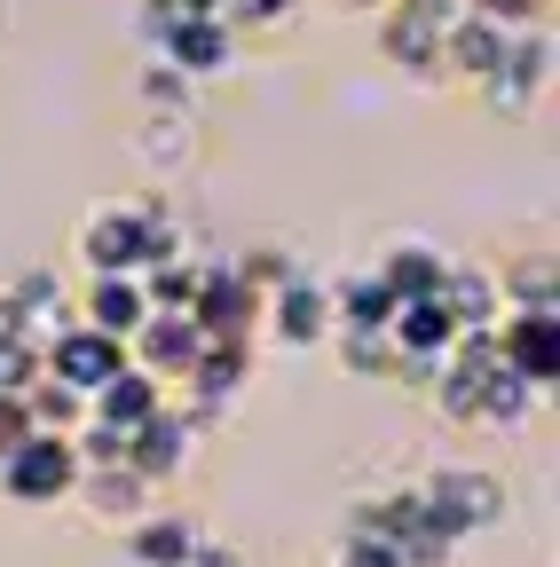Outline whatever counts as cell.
Returning a JSON list of instances; mask_svg holds the SVG:
<instances>
[{
	"label": "cell",
	"mask_w": 560,
	"mask_h": 567,
	"mask_svg": "<svg viewBox=\"0 0 560 567\" xmlns=\"http://www.w3.org/2000/svg\"><path fill=\"white\" fill-rule=\"evenodd\" d=\"M418 496H427L458 536H474V528H489L506 513V488L489 473H474V465H435V481H418Z\"/></svg>",
	"instance_id": "277c9868"
},
{
	"label": "cell",
	"mask_w": 560,
	"mask_h": 567,
	"mask_svg": "<svg viewBox=\"0 0 560 567\" xmlns=\"http://www.w3.org/2000/svg\"><path fill=\"white\" fill-rule=\"evenodd\" d=\"M498 354L544 394V386L560 379V316H506V323H498Z\"/></svg>",
	"instance_id": "7c38bea8"
},
{
	"label": "cell",
	"mask_w": 560,
	"mask_h": 567,
	"mask_svg": "<svg viewBox=\"0 0 560 567\" xmlns=\"http://www.w3.org/2000/svg\"><path fill=\"white\" fill-rule=\"evenodd\" d=\"M40 371H48L55 386H72V394H95V386H111V379L126 371V339L72 323V331H63V339L40 354Z\"/></svg>",
	"instance_id": "3957f363"
},
{
	"label": "cell",
	"mask_w": 560,
	"mask_h": 567,
	"mask_svg": "<svg viewBox=\"0 0 560 567\" xmlns=\"http://www.w3.org/2000/svg\"><path fill=\"white\" fill-rule=\"evenodd\" d=\"M197 354H205L197 316H159V308H151V316H143V331L126 339V363H134V371H151L159 386H166V379H182Z\"/></svg>",
	"instance_id": "8992f818"
},
{
	"label": "cell",
	"mask_w": 560,
	"mask_h": 567,
	"mask_svg": "<svg viewBox=\"0 0 560 567\" xmlns=\"http://www.w3.org/2000/svg\"><path fill=\"white\" fill-rule=\"evenodd\" d=\"M159 63H174L190 87H197V80H222V71L237 63V32H230L222 17H182L174 40L159 48Z\"/></svg>",
	"instance_id": "8fae6325"
},
{
	"label": "cell",
	"mask_w": 560,
	"mask_h": 567,
	"mask_svg": "<svg viewBox=\"0 0 560 567\" xmlns=\"http://www.w3.org/2000/svg\"><path fill=\"white\" fill-rule=\"evenodd\" d=\"M182 457H190V417H182V402H159V410L126 434V473L151 488V481H174Z\"/></svg>",
	"instance_id": "ba28073f"
},
{
	"label": "cell",
	"mask_w": 560,
	"mask_h": 567,
	"mask_svg": "<svg viewBox=\"0 0 560 567\" xmlns=\"http://www.w3.org/2000/svg\"><path fill=\"white\" fill-rule=\"evenodd\" d=\"M182 252L174 237V213L159 197H119V205H95L88 229H80V260L88 276H143L151 260Z\"/></svg>",
	"instance_id": "6da1fadb"
},
{
	"label": "cell",
	"mask_w": 560,
	"mask_h": 567,
	"mask_svg": "<svg viewBox=\"0 0 560 567\" xmlns=\"http://www.w3.org/2000/svg\"><path fill=\"white\" fill-rule=\"evenodd\" d=\"M24 410H32V425H40V434H80V425H88V394L55 386L48 371L24 386Z\"/></svg>",
	"instance_id": "ffe728a7"
},
{
	"label": "cell",
	"mask_w": 560,
	"mask_h": 567,
	"mask_svg": "<svg viewBox=\"0 0 560 567\" xmlns=\"http://www.w3.org/2000/svg\"><path fill=\"white\" fill-rule=\"evenodd\" d=\"M529 402H537V386L506 363V354H498V363L481 371V386H474V417H481V425H521Z\"/></svg>",
	"instance_id": "ac0fdd59"
},
{
	"label": "cell",
	"mask_w": 560,
	"mask_h": 567,
	"mask_svg": "<svg viewBox=\"0 0 560 567\" xmlns=\"http://www.w3.org/2000/svg\"><path fill=\"white\" fill-rule=\"evenodd\" d=\"M466 17L506 24V32H537V24H544V0H466Z\"/></svg>",
	"instance_id": "cb8c5ba5"
},
{
	"label": "cell",
	"mask_w": 560,
	"mask_h": 567,
	"mask_svg": "<svg viewBox=\"0 0 560 567\" xmlns=\"http://www.w3.org/2000/svg\"><path fill=\"white\" fill-rule=\"evenodd\" d=\"M442 308H450V323L458 331H489V323H498V276H481V268H458L450 260V276H442V292H435Z\"/></svg>",
	"instance_id": "e0dca14e"
},
{
	"label": "cell",
	"mask_w": 560,
	"mask_h": 567,
	"mask_svg": "<svg viewBox=\"0 0 560 567\" xmlns=\"http://www.w3.org/2000/svg\"><path fill=\"white\" fill-rule=\"evenodd\" d=\"M80 488V450L72 434H32L24 450L0 457V496H17V505H55V496Z\"/></svg>",
	"instance_id": "7a4b0ae2"
},
{
	"label": "cell",
	"mask_w": 560,
	"mask_h": 567,
	"mask_svg": "<svg viewBox=\"0 0 560 567\" xmlns=\"http://www.w3.org/2000/svg\"><path fill=\"white\" fill-rule=\"evenodd\" d=\"M126 551L143 559V567H190V551H197V520L159 513V520H143V528L126 536Z\"/></svg>",
	"instance_id": "d6986e66"
},
{
	"label": "cell",
	"mask_w": 560,
	"mask_h": 567,
	"mask_svg": "<svg viewBox=\"0 0 560 567\" xmlns=\"http://www.w3.org/2000/svg\"><path fill=\"white\" fill-rule=\"evenodd\" d=\"M245 379H253V347L245 339H205V354L182 371V386H190V410L182 417H222Z\"/></svg>",
	"instance_id": "52a82bcc"
},
{
	"label": "cell",
	"mask_w": 560,
	"mask_h": 567,
	"mask_svg": "<svg viewBox=\"0 0 560 567\" xmlns=\"http://www.w3.org/2000/svg\"><path fill=\"white\" fill-rule=\"evenodd\" d=\"M197 331L205 339H245L253 347V323H261V292L237 276V260H214L205 268V284H197Z\"/></svg>",
	"instance_id": "5b68a950"
},
{
	"label": "cell",
	"mask_w": 560,
	"mask_h": 567,
	"mask_svg": "<svg viewBox=\"0 0 560 567\" xmlns=\"http://www.w3.org/2000/svg\"><path fill=\"white\" fill-rule=\"evenodd\" d=\"M190 9H182V0H143V40H151V55L174 40V24H182Z\"/></svg>",
	"instance_id": "d4e9b609"
},
{
	"label": "cell",
	"mask_w": 560,
	"mask_h": 567,
	"mask_svg": "<svg viewBox=\"0 0 560 567\" xmlns=\"http://www.w3.org/2000/svg\"><path fill=\"white\" fill-rule=\"evenodd\" d=\"M159 402H166V386H159L151 371H134V363H126L111 386H95V394H88V417H95V425H111V434L126 442L134 425H143V417L159 410Z\"/></svg>",
	"instance_id": "5bb4252c"
},
{
	"label": "cell",
	"mask_w": 560,
	"mask_h": 567,
	"mask_svg": "<svg viewBox=\"0 0 560 567\" xmlns=\"http://www.w3.org/2000/svg\"><path fill=\"white\" fill-rule=\"evenodd\" d=\"M498 300H513V316H552V260H521L506 284H498Z\"/></svg>",
	"instance_id": "7402d4cb"
},
{
	"label": "cell",
	"mask_w": 560,
	"mask_h": 567,
	"mask_svg": "<svg viewBox=\"0 0 560 567\" xmlns=\"http://www.w3.org/2000/svg\"><path fill=\"white\" fill-rule=\"evenodd\" d=\"M332 567H403L387 544H364V536H339V551H332Z\"/></svg>",
	"instance_id": "484cf974"
},
{
	"label": "cell",
	"mask_w": 560,
	"mask_h": 567,
	"mask_svg": "<svg viewBox=\"0 0 560 567\" xmlns=\"http://www.w3.org/2000/svg\"><path fill=\"white\" fill-rule=\"evenodd\" d=\"M143 95H151V111H159V118H182V111L197 103V87L182 80L174 63H159V55H151V71H143Z\"/></svg>",
	"instance_id": "603a6c76"
},
{
	"label": "cell",
	"mask_w": 560,
	"mask_h": 567,
	"mask_svg": "<svg viewBox=\"0 0 560 567\" xmlns=\"http://www.w3.org/2000/svg\"><path fill=\"white\" fill-rule=\"evenodd\" d=\"M332 9H387V0H332Z\"/></svg>",
	"instance_id": "4316f807"
},
{
	"label": "cell",
	"mask_w": 560,
	"mask_h": 567,
	"mask_svg": "<svg viewBox=\"0 0 560 567\" xmlns=\"http://www.w3.org/2000/svg\"><path fill=\"white\" fill-rule=\"evenodd\" d=\"M143 316H151V300H143V276H95L88 292H80V323H88V331L134 339V331H143Z\"/></svg>",
	"instance_id": "4fadbf2b"
},
{
	"label": "cell",
	"mask_w": 560,
	"mask_h": 567,
	"mask_svg": "<svg viewBox=\"0 0 560 567\" xmlns=\"http://www.w3.org/2000/svg\"><path fill=\"white\" fill-rule=\"evenodd\" d=\"M513 55V32L506 24H481V17H458L450 32H442V71H466V80H489Z\"/></svg>",
	"instance_id": "9a60e30c"
},
{
	"label": "cell",
	"mask_w": 560,
	"mask_h": 567,
	"mask_svg": "<svg viewBox=\"0 0 560 567\" xmlns=\"http://www.w3.org/2000/svg\"><path fill=\"white\" fill-rule=\"evenodd\" d=\"M72 496H88L103 520H119V513L143 505V481H134L126 465H95V473H80V488H72Z\"/></svg>",
	"instance_id": "44dd1931"
},
{
	"label": "cell",
	"mask_w": 560,
	"mask_h": 567,
	"mask_svg": "<svg viewBox=\"0 0 560 567\" xmlns=\"http://www.w3.org/2000/svg\"><path fill=\"white\" fill-rule=\"evenodd\" d=\"M544 71H552V32H544V24H537V32H513V55L481 80V95L498 103L506 118H521V111L544 95Z\"/></svg>",
	"instance_id": "9c48e42d"
},
{
	"label": "cell",
	"mask_w": 560,
	"mask_h": 567,
	"mask_svg": "<svg viewBox=\"0 0 560 567\" xmlns=\"http://www.w3.org/2000/svg\"><path fill=\"white\" fill-rule=\"evenodd\" d=\"M261 308H268V323H276V339H285V347H324V339H332V284H316L308 268H301L293 284H276Z\"/></svg>",
	"instance_id": "30bf717a"
},
{
	"label": "cell",
	"mask_w": 560,
	"mask_h": 567,
	"mask_svg": "<svg viewBox=\"0 0 560 567\" xmlns=\"http://www.w3.org/2000/svg\"><path fill=\"white\" fill-rule=\"evenodd\" d=\"M442 276H450V260H442L435 245H418V237L395 245V252L379 260V284H387L395 300H435V292H442Z\"/></svg>",
	"instance_id": "2e32d148"
}]
</instances>
